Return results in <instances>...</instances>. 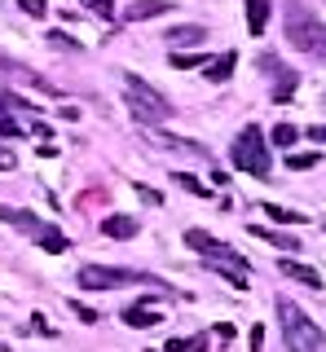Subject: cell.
Returning <instances> with one entry per match:
<instances>
[{"label": "cell", "mask_w": 326, "mask_h": 352, "mask_svg": "<svg viewBox=\"0 0 326 352\" xmlns=\"http://www.w3.org/2000/svg\"><path fill=\"white\" fill-rule=\"evenodd\" d=\"M282 22H287V40H291V49H300L304 58L326 62V22L313 14V9H304L300 0H291L287 14H282Z\"/></svg>", "instance_id": "obj_1"}, {"label": "cell", "mask_w": 326, "mask_h": 352, "mask_svg": "<svg viewBox=\"0 0 326 352\" xmlns=\"http://www.w3.org/2000/svg\"><path fill=\"white\" fill-rule=\"evenodd\" d=\"M124 97H128V110H133V119L141 128H159L168 124L177 110H172V102L159 93V88H150L141 75H124Z\"/></svg>", "instance_id": "obj_2"}, {"label": "cell", "mask_w": 326, "mask_h": 352, "mask_svg": "<svg viewBox=\"0 0 326 352\" xmlns=\"http://www.w3.org/2000/svg\"><path fill=\"white\" fill-rule=\"evenodd\" d=\"M278 322L287 335V352H326V335L296 300H278Z\"/></svg>", "instance_id": "obj_3"}, {"label": "cell", "mask_w": 326, "mask_h": 352, "mask_svg": "<svg viewBox=\"0 0 326 352\" xmlns=\"http://www.w3.org/2000/svg\"><path fill=\"white\" fill-rule=\"evenodd\" d=\"M230 163H234L238 172L256 176V181H269V172H274V159H269L265 132H260L256 124H247V128L234 137V146H230Z\"/></svg>", "instance_id": "obj_4"}, {"label": "cell", "mask_w": 326, "mask_h": 352, "mask_svg": "<svg viewBox=\"0 0 326 352\" xmlns=\"http://www.w3.org/2000/svg\"><path fill=\"white\" fill-rule=\"evenodd\" d=\"M75 282H80L84 291H111V286H163L159 278H150V273L115 269V264H84Z\"/></svg>", "instance_id": "obj_5"}, {"label": "cell", "mask_w": 326, "mask_h": 352, "mask_svg": "<svg viewBox=\"0 0 326 352\" xmlns=\"http://www.w3.org/2000/svg\"><path fill=\"white\" fill-rule=\"evenodd\" d=\"M0 220H9V225H18L23 234H31L40 242L45 251H53V256H62V251H71V242H67V234L62 229H53V225H45V220H36L31 212H18V207H0Z\"/></svg>", "instance_id": "obj_6"}, {"label": "cell", "mask_w": 326, "mask_h": 352, "mask_svg": "<svg viewBox=\"0 0 326 352\" xmlns=\"http://www.w3.org/2000/svg\"><path fill=\"white\" fill-rule=\"evenodd\" d=\"M203 260H208L216 273H225V278H230V286H238V291H247V278H252V264H247V256H238L234 247L216 242V247H212Z\"/></svg>", "instance_id": "obj_7"}, {"label": "cell", "mask_w": 326, "mask_h": 352, "mask_svg": "<svg viewBox=\"0 0 326 352\" xmlns=\"http://www.w3.org/2000/svg\"><path fill=\"white\" fill-rule=\"evenodd\" d=\"M260 71H269L274 75V102H291L296 97V88H300V75L291 71V66H282L274 53H260Z\"/></svg>", "instance_id": "obj_8"}, {"label": "cell", "mask_w": 326, "mask_h": 352, "mask_svg": "<svg viewBox=\"0 0 326 352\" xmlns=\"http://www.w3.org/2000/svg\"><path fill=\"white\" fill-rule=\"evenodd\" d=\"M278 269H282V278L304 282V286H313V291H322V273H318V269H309V264H300V260H282Z\"/></svg>", "instance_id": "obj_9"}, {"label": "cell", "mask_w": 326, "mask_h": 352, "mask_svg": "<svg viewBox=\"0 0 326 352\" xmlns=\"http://www.w3.org/2000/svg\"><path fill=\"white\" fill-rule=\"evenodd\" d=\"M168 0H133V5L124 9V22H146V18H159V14H168Z\"/></svg>", "instance_id": "obj_10"}, {"label": "cell", "mask_w": 326, "mask_h": 352, "mask_svg": "<svg viewBox=\"0 0 326 352\" xmlns=\"http://www.w3.org/2000/svg\"><path fill=\"white\" fill-rule=\"evenodd\" d=\"M163 40H168L172 49H199V44L208 40V31H203V27H194V22H190V27H172Z\"/></svg>", "instance_id": "obj_11"}, {"label": "cell", "mask_w": 326, "mask_h": 352, "mask_svg": "<svg viewBox=\"0 0 326 352\" xmlns=\"http://www.w3.org/2000/svg\"><path fill=\"white\" fill-rule=\"evenodd\" d=\"M137 229H141L137 216H106V220H102V234H106V238H119V242L133 238Z\"/></svg>", "instance_id": "obj_12"}, {"label": "cell", "mask_w": 326, "mask_h": 352, "mask_svg": "<svg viewBox=\"0 0 326 352\" xmlns=\"http://www.w3.org/2000/svg\"><path fill=\"white\" fill-rule=\"evenodd\" d=\"M234 66H238V53L230 49V53H221V58H212L208 66H203V75H208L212 84H225V80L234 75Z\"/></svg>", "instance_id": "obj_13"}, {"label": "cell", "mask_w": 326, "mask_h": 352, "mask_svg": "<svg viewBox=\"0 0 326 352\" xmlns=\"http://www.w3.org/2000/svg\"><path fill=\"white\" fill-rule=\"evenodd\" d=\"M269 5H274V0H247V31H252V36H265Z\"/></svg>", "instance_id": "obj_14"}, {"label": "cell", "mask_w": 326, "mask_h": 352, "mask_svg": "<svg viewBox=\"0 0 326 352\" xmlns=\"http://www.w3.org/2000/svg\"><path fill=\"white\" fill-rule=\"evenodd\" d=\"M124 322L133 330H150V326H159V313L150 304H133V308H124Z\"/></svg>", "instance_id": "obj_15"}, {"label": "cell", "mask_w": 326, "mask_h": 352, "mask_svg": "<svg viewBox=\"0 0 326 352\" xmlns=\"http://www.w3.org/2000/svg\"><path fill=\"white\" fill-rule=\"evenodd\" d=\"M168 62L177 66V71H194V66H208L212 58H208V53H186V49H172V53H168Z\"/></svg>", "instance_id": "obj_16"}, {"label": "cell", "mask_w": 326, "mask_h": 352, "mask_svg": "<svg viewBox=\"0 0 326 352\" xmlns=\"http://www.w3.org/2000/svg\"><path fill=\"white\" fill-rule=\"evenodd\" d=\"M252 234H256V238H265V242H274V247H282V251H300V242H296V238H287V234H278V229L252 225Z\"/></svg>", "instance_id": "obj_17"}, {"label": "cell", "mask_w": 326, "mask_h": 352, "mask_svg": "<svg viewBox=\"0 0 326 352\" xmlns=\"http://www.w3.org/2000/svg\"><path fill=\"white\" fill-rule=\"evenodd\" d=\"M216 242H221V238H212L208 229H186V247H194V251H203V256H208V251L216 247Z\"/></svg>", "instance_id": "obj_18"}, {"label": "cell", "mask_w": 326, "mask_h": 352, "mask_svg": "<svg viewBox=\"0 0 326 352\" xmlns=\"http://www.w3.org/2000/svg\"><path fill=\"white\" fill-rule=\"evenodd\" d=\"M265 216L274 220V225H304L300 212H287V207H278V203H265Z\"/></svg>", "instance_id": "obj_19"}, {"label": "cell", "mask_w": 326, "mask_h": 352, "mask_svg": "<svg viewBox=\"0 0 326 352\" xmlns=\"http://www.w3.org/2000/svg\"><path fill=\"white\" fill-rule=\"evenodd\" d=\"M163 352H208V335H190V339H172Z\"/></svg>", "instance_id": "obj_20"}, {"label": "cell", "mask_w": 326, "mask_h": 352, "mask_svg": "<svg viewBox=\"0 0 326 352\" xmlns=\"http://www.w3.org/2000/svg\"><path fill=\"white\" fill-rule=\"evenodd\" d=\"M269 141L287 150V146H296V141H300V128H296V124H278L274 132H269Z\"/></svg>", "instance_id": "obj_21"}, {"label": "cell", "mask_w": 326, "mask_h": 352, "mask_svg": "<svg viewBox=\"0 0 326 352\" xmlns=\"http://www.w3.org/2000/svg\"><path fill=\"white\" fill-rule=\"evenodd\" d=\"M172 181H177V185H181V190H190V194H199V198H212V190H208V185H203V181H194V176H186V172H177V176H172Z\"/></svg>", "instance_id": "obj_22"}, {"label": "cell", "mask_w": 326, "mask_h": 352, "mask_svg": "<svg viewBox=\"0 0 326 352\" xmlns=\"http://www.w3.org/2000/svg\"><path fill=\"white\" fill-rule=\"evenodd\" d=\"M287 168L291 172H309V168H318V154H287Z\"/></svg>", "instance_id": "obj_23"}, {"label": "cell", "mask_w": 326, "mask_h": 352, "mask_svg": "<svg viewBox=\"0 0 326 352\" xmlns=\"http://www.w3.org/2000/svg\"><path fill=\"white\" fill-rule=\"evenodd\" d=\"M67 304H71V313H75V317H80V322H84V326H97V322H102V317H97V313H93V308H89V304H80V300H67Z\"/></svg>", "instance_id": "obj_24"}, {"label": "cell", "mask_w": 326, "mask_h": 352, "mask_svg": "<svg viewBox=\"0 0 326 352\" xmlns=\"http://www.w3.org/2000/svg\"><path fill=\"white\" fill-rule=\"evenodd\" d=\"M84 5H89L97 18H115V0H84Z\"/></svg>", "instance_id": "obj_25"}, {"label": "cell", "mask_w": 326, "mask_h": 352, "mask_svg": "<svg viewBox=\"0 0 326 352\" xmlns=\"http://www.w3.org/2000/svg\"><path fill=\"white\" fill-rule=\"evenodd\" d=\"M18 5H23V14H31V18H45L49 0H18Z\"/></svg>", "instance_id": "obj_26"}, {"label": "cell", "mask_w": 326, "mask_h": 352, "mask_svg": "<svg viewBox=\"0 0 326 352\" xmlns=\"http://www.w3.org/2000/svg\"><path fill=\"white\" fill-rule=\"evenodd\" d=\"M18 132H23V128H18L14 119H9V115H0V137H18Z\"/></svg>", "instance_id": "obj_27"}, {"label": "cell", "mask_w": 326, "mask_h": 352, "mask_svg": "<svg viewBox=\"0 0 326 352\" xmlns=\"http://www.w3.org/2000/svg\"><path fill=\"white\" fill-rule=\"evenodd\" d=\"M31 330H40V335H53V326H49V322H45V317H40V313L31 317Z\"/></svg>", "instance_id": "obj_28"}, {"label": "cell", "mask_w": 326, "mask_h": 352, "mask_svg": "<svg viewBox=\"0 0 326 352\" xmlns=\"http://www.w3.org/2000/svg\"><path fill=\"white\" fill-rule=\"evenodd\" d=\"M137 194L146 198V203H163V198H159V190H146V185H141V181H137Z\"/></svg>", "instance_id": "obj_29"}, {"label": "cell", "mask_w": 326, "mask_h": 352, "mask_svg": "<svg viewBox=\"0 0 326 352\" xmlns=\"http://www.w3.org/2000/svg\"><path fill=\"white\" fill-rule=\"evenodd\" d=\"M309 141H322V146H326V128H322V124H313V128H309Z\"/></svg>", "instance_id": "obj_30"}, {"label": "cell", "mask_w": 326, "mask_h": 352, "mask_svg": "<svg viewBox=\"0 0 326 352\" xmlns=\"http://www.w3.org/2000/svg\"><path fill=\"white\" fill-rule=\"evenodd\" d=\"M0 168H14V154L9 150H0Z\"/></svg>", "instance_id": "obj_31"}]
</instances>
